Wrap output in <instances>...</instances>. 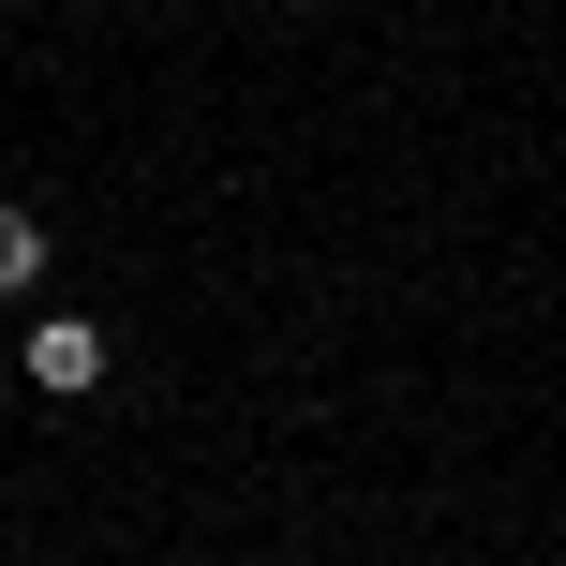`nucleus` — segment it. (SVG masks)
<instances>
[{"label":"nucleus","mask_w":566,"mask_h":566,"mask_svg":"<svg viewBox=\"0 0 566 566\" xmlns=\"http://www.w3.org/2000/svg\"><path fill=\"white\" fill-rule=\"evenodd\" d=\"M45 283V209H0V298H30Z\"/></svg>","instance_id":"2"},{"label":"nucleus","mask_w":566,"mask_h":566,"mask_svg":"<svg viewBox=\"0 0 566 566\" xmlns=\"http://www.w3.org/2000/svg\"><path fill=\"white\" fill-rule=\"evenodd\" d=\"M30 388L90 402V388H105V328H90V313H45V328H30Z\"/></svg>","instance_id":"1"}]
</instances>
